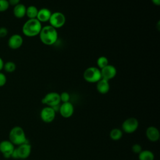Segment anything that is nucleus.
Returning a JSON list of instances; mask_svg holds the SVG:
<instances>
[{"mask_svg": "<svg viewBox=\"0 0 160 160\" xmlns=\"http://www.w3.org/2000/svg\"><path fill=\"white\" fill-rule=\"evenodd\" d=\"M83 78L88 82L96 83L102 78L101 69L94 66L89 67L84 71Z\"/></svg>", "mask_w": 160, "mask_h": 160, "instance_id": "obj_4", "label": "nucleus"}, {"mask_svg": "<svg viewBox=\"0 0 160 160\" xmlns=\"http://www.w3.org/2000/svg\"><path fill=\"white\" fill-rule=\"evenodd\" d=\"M14 149V145L9 140H2L0 142V152L5 158H11Z\"/></svg>", "mask_w": 160, "mask_h": 160, "instance_id": "obj_9", "label": "nucleus"}, {"mask_svg": "<svg viewBox=\"0 0 160 160\" xmlns=\"http://www.w3.org/2000/svg\"><path fill=\"white\" fill-rule=\"evenodd\" d=\"M18 159H27L31 153V145L28 142H25L22 144L18 146V148H16Z\"/></svg>", "mask_w": 160, "mask_h": 160, "instance_id": "obj_10", "label": "nucleus"}, {"mask_svg": "<svg viewBox=\"0 0 160 160\" xmlns=\"http://www.w3.org/2000/svg\"><path fill=\"white\" fill-rule=\"evenodd\" d=\"M49 25L56 28V29L62 27L66 22V16L61 12H54L51 14L49 20Z\"/></svg>", "mask_w": 160, "mask_h": 160, "instance_id": "obj_6", "label": "nucleus"}, {"mask_svg": "<svg viewBox=\"0 0 160 160\" xmlns=\"http://www.w3.org/2000/svg\"><path fill=\"white\" fill-rule=\"evenodd\" d=\"M139 127L138 120L133 117L126 119L122 123L121 130L127 134H132L137 131Z\"/></svg>", "mask_w": 160, "mask_h": 160, "instance_id": "obj_5", "label": "nucleus"}, {"mask_svg": "<svg viewBox=\"0 0 160 160\" xmlns=\"http://www.w3.org/2000/svg\"><path fill=\"white\" fill-rule=\"evenodd\" d=\"M6 82H7V78L6 75L4 73L0 72V87L4 86L6 84Z\"/></svg>", "mask_w": 160, "mask_h": 160, "instance_id": "obj_26", "label": "nucleus"}, {"mask_svg": "<svg viewBox=\"0 0 160 160\" xmlns=\"http://www.w3.org/2000/svg\"><path fill=\"white\" fill-rule=\"evenodd\" d=\"M8 34V30L6 27H0V38H5Z\"/></svg>", "mask_w": 160, "mask_h": 160, "instance_id": "obj_27", "label": "nucleus"}, {"mask_svg": "<svg viewBox=\"0 0 160 160\" xmlns=\"http://www.w3.org/2000/svg\"><path fill=\"white\" fill-rule=\"evenodd\" d=\"M38 10L39 9H38V8L35 6H29L28 7H26V16L29 19H35L37 17Z\"/></svg>", "mask_w": 160, "mask_h": 160, "instance_id": "obj_20", "label": "nucleus"}, {"mask_svg": "<svg viewBox=\"0 0 160 160\" xmlns=\"http://www.w3.org/2000/svg\"><path fill=\"white\" fill-rule=\"evenodd\" d=\"M16 69V65L13 61H7L5 63H4V66H3V69L9 73L13 72Z\"/></svg>", "mask_w": 160, "mask_h": 160, "instance_id": "obj_21", "label": "nucleus"}, {"mask_svg": "<svg viewBox=\"0 0 160 160\" xmlns=\"http://www.w3.org/2000/svg\"><path fill=\"white\" fill-rule=\"evenodd\" d=\"M131 150L134 153V154H138L139 152H141V151L142 150V148L141 146V144H138V143H135L134 144L132 147H131Z\"/></svg>", "mask_w": 160, "mask_h": 160, "instance_id": "obj_25", "label": "nucleus"}, {"mask_svg": "<svg viewBox=\"0 0 160 160\" xmlns=\"http://www.w3.org/2000/svg\"><path fill=\"white\" fill-rule=\"evenodd\" d=\"M41 41L45 45H52L58 40V34L57 29L51 25H46L42 27L39 34Z\"/></svg>", "mask_w": 160, "mask_h": 160, "instance_id": "obj_1", "label": "nucleus"}, {"mask_svg": "<svg viewBox=\"0 0 160 160\" xmlns=\"http://www.w3.org/2000/svg\"><path fill=\"white\" fill-rule=\"evenodd\" d=\"M42 27L41 22L36 18L29 19L23 24L22 31L26 36L34 37L39 35Z\"/></svg>", "mask_w": 160, "mask_h": 160, "instance_id": "obj_2", "label": "nucleus"}, {"mask_svg": "<svg viewBox=\"0 0 160 160\" xmlns=\"http://www.w3.org/2000/svg\"><path fill=\"white\" fill-rule=\"evenodd\" d=\"M151 1L156 6H159L160 5V0H151Z\"/></svg>", "mask_w": 160, "mask_h": 160, "instance_id": "obj_30", "label": "nucleus"}, {"mask_svg": "<svg viewBox=\"0 0 160 160\" xmlns=\"http://www.w3.org/2000/svg\"><path fill=\"white\" fill-rule=\"evenodd\" d=\"M109 64V61L108 59L104 56H99L97 59V65L98 68L100 69L104 68L107 65Z\"/></svg>", "mask_w": 160, "mask_h": 160, "instance_id": "obj_22", "label": "nucleus"}, {"mask_svg": "<svg viewBox=\"0 0 160 160\" xmlns=\"http://www.w3.org/2000/svg\"><path fill=\"white\" fill-rule=\"evenodd\" d=\"M8 1L9 2V5L15 6L16 5H17V4L20 3V1L21 0H8Z\"/></svg>", "mask_w": 160, "mask_h": 160, "instance_id": "obj_28", "label": "nucleus"}, {"mask_svg": "<svg viewBox=\"0 0 160 160\" xmlns=\"http://www.w3.org/2000/svg\"><path fill=\"white\" fill-rule=\"evenodd\" d=\"M123 136V132L121 129L119 128H113L109 132V137L112 141H119L120 140Z\"/></svg>", "mask_w": 160, "mask_h": 160, "instance_id": "obj_19", "label": "nucleus"}, {"mask_svg": "<svg viewBox=\"0 0 160 160\" xmlns=\"http://www.w3.org/2000/svg\"><path fill=\"white\" fill-rule=\"evenodd\" d=\"M146 136L149 141L153 142H157L160 138L159 131L155 126H149L146 130Z\"/></svg>", "mask_w": 160, "mask_h": 160, "instance_id": "obj_14", "label": "nucleus"}, {"mask_svg": "<svg viewBox=\"0 0 160 160\" xmlns=\"http://www.w3.org/2000/svg\"><path fill=\"white\" fill-rule=\"evenodd\" d=\"M74 111V106L70 102H62L60 104V108L59 112L61 116L64 118H71Z\"/></svg>", "mask_w": 160, "mask_h": 160, "instance_id": "obj_11", "label": "nucleus"}, {"mask_svg": "<svg viewBox=\"0 0 160 160\" xmlns=\"http://www.w3.org/2000/svg\"><path fill=\"white\" fill-rule=\"evenodd\" d=\"M22 44L23 38L20 34H14L11 36L8 42L9 48L12 49H18L20 48Z\"/></svg>", "mask_w": 160, "mask_h": 160, "instance_id": "obj_13", "label": "nucleus"}, {"mask_svg": "<svg viewBox=\"0 0 160 160\" xmlns=\"http://www.w3.org/2000/svg\"><path fill=\"white\" fill-rule=\"evenodd\" d=\"M41 102L42 104H46V106L49 107H53L54 106L60 104V95L56 92H49L43 97Z\"/></svg>", "mask_w": 160, "mask_h": 160, "instance_id": "obj_7", "label": "nucleus"}, {"mask_svg": "<svg viewBox=\"0 0 160 160\" xmlns=\"http://www.w3.org/2000/svg\"><path fill=\"white\" fill-rule=\"evenodd\" d=\"M9 7V4L8 0H0V12L7 11Z\"/></svg>", "mask_w": 160, "mask_h": 160, "instance_id": "obj_23", "label": "nucleus"}, {"mask_svg": "<svg viewBox=\"0 0 160 160\" xmlns=\"http://www.w3.org/2000/svg\"><path fill=\"white\" fill-rule=\"evenodd\" d=\"M56 113L51 107L45 106L40 111V118L46 123H51L55 119Z\"/></svg>", "mask_w": 160, "mask_h": 160, "instance_id": "obj_8", "label": "nucleus"}, {"mask_svg": "<svg viewBox=\"0 0 160 160\" xmlns=\"http://www.w3.org/2000/svg\"><path fill=\"white\" fill-rule=\"evenodd\" d=\"M4 61L2 60V59L0 57V72L2 69H3V66H4Z\"/></svg>", "mask_w": 160, "mask_h": 160, "instance_id": "obj_29", "label": "nucleus"}, {"mask_svg": "<svg viewBox=\"0 0 160 160\" xmlns=\"http://www.w3.org/2000/svg\"><path fill=\"white\" fill-rule=\"evenodd\" d=\"M51 14L52 12L49 9L46 8H42L38 10L36 19L41 22H47L49 21Z\"/></svg>", "mask_w": 160, "mask_h": 160, "instance_id": "obj_16", "label": "nucleus"}, {"mask_svg": "<svg viewBox=\"0 0 160 160\" xmlns=\"http://www.w3.org/2000/svg\"><path fill=\"white\" fill-rule=\"evenodd\" d=\"M9 140L14 146H19L28 142L24 130L19 126H16L11 128L9 132Z\"/></svg>", "mask_w": 160, "mask_h": 160, "instance_id": "obj_3", "label": "nucleus"}, {"mask_svg": "<svg viewBox=\"0 0 160 160\" xmlns=\"http://www.w3.org/2000/svg\"><path fill=\"white\" fill-rule=\"evenodd\" d=\"M26 7L24 4L19 3L13 8V14L18 19H21L26 16Z\"/></svg>", "mask_w": 160, "mask_h": 160, "instance_id": "obj_17", "label": "nucleus"}, {"mask_svg": "<svg viewBox=\"0 0 160 160\" xmlns=\"http://www.w3.org/2000/svg\"><path fill=\"white\" fill-rule=\"evenodd\" d=\"M59 95H60L61 102H69L70 94L68 92H66V91L62 92L61 94H59Z\"/></svg>", "mask_w": 160, "mask_h": 160, "instance_id": "obj_24", "label": "nucleus"}, {"mask_svg": "<svg viewBox=\"0 0 160 160\" xmlns=\"http://www.w3.org/2000/svg\"><path fill=\"white\" fill-rule=\"evenodd\" d=\"M19 160H26V159H19Z\"/></svg>", "mask_w": 160, "mask_h": 160, "instance_id": "obj_31", "label": "nucleus"}, {"mask_svg": "<svg viewBox=\"0 0 160 160\" xmlns=\"http://www.w3.org/2000/svg\"><path fill=\"white\" fill-rule=\"evenodd\" d=\"M138 159L139 160H154V154L150 150L142 149L141 151V152L138 154Z\"/></svg>", "mask_w": 160, "mask_h": 160, "instance_id": "obj_18", "label": "nucleus"}, {"mask_svg": "<svg viewBox=\"0 0 160 160\" xmlns=\"http://www.w3.org/2000/svg\"><path fill=\"white\" fill-rule=\"evenodd\" d=\"M96 89L98 92L102 94L108 93L110 89V84L109 81L101 78L99 81L96 82Z\"/></svg>", "mask_w": 160, "mask_h": 160, "instance_id": "obj_15", "label": "nucleus"}, {"mask_svg": "<svg viewBox=\"0 0 160 160\" xmlns=\"http://www.w3.org/2000/svg\"><path fill=\"white\" fill-rule=\"evenodd\" d=\"M101 73L102 78L109 81L115 78L117 74V69L113 65L108 64L101 69Z\"/></svg>", "mask_w": 160, "mask_h": 160, "instance_id": "obj_12", "label": "nucleus"}]
</instances>
